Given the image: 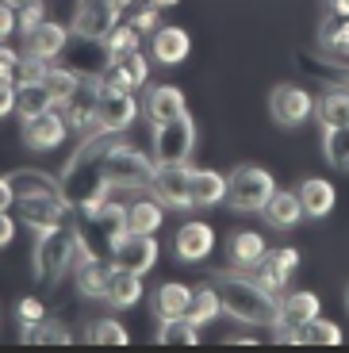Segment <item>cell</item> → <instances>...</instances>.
Masks as SVG:
<instances>
[{"label":"cell","mask_w":349,"mask_h":353,"mask_svg":"<svg viewBox=\"0 0 349 353\" xmlns=\"http://www.w3.org/2000/svg\"><path fill=\"white\" fill-rule=\"evenodd\" d=\"M123 134L115 131H92L77 142L73 158L66 161V173H61V192H66V203L73 208V215L97 208L100 200H108V176H104V161H108V150Z\"/></svg>","instance_id":"1"},{"label":"cell","mask_w":349,"mask_h":353,"mask_svg":"<svg viewBox=\"0 0 349 353\" xmlns=\"http://www.w3.org/2000/svg\"><path fill=\"white\" fill-rule=\"evenodd\" d=\"M215 288L223 296V315L250 323V327H277L280 323V296L265 288L257 276H246V269L219 273Z\"/></svg>","instance_id":"2"},{"label":"cell","mask_w":349,"mask_h":353,"mask_svg":"<svg viewBox=\"0 0 349 353\" xmlns=\"http://www.w3.org/2000/svg\"><path fill=\"white\" fill-rule=\"evenodd\" d=\"M77 234L88 246V254L112 257V250L127 234V208L115 200H100L97 208H88V212L77 215Z\"/></svg>","instance_id":"3"},{"label":"cell","mask_w":349,"mask_h":353,"mask_svg":"<svg viewBox=\"0 0 349 353\" xmlns=\"http://www.w3.org/2000/svg\"><path fill=\"white\" fill-rule=\"evenodd\" d=\"M73 250H77V223H61V227L39 230L35 254H31L35 281L39 284H58L61 273L73 265Z\"/></svg>","instance_id":"4"},{"label":"cell","mask_w":349,"mask_h":353,"mask_svg":"<svg viewBox=\"0 0 349 353\" xmlns=\"http://www.w3.org/2000/svg\"><path fill=\"white\" fill-rule=\"evenodd\" d=\"M154 173H157V161L146 158L139 146H127V142L119 139L112 150H108L104 176H108V188H112V192H150Z\"/></svg>","instance_id":"5"},{"label":"cell","mask_w":349,"mask_h":353,"mask_svg":"<svg viewBox=\"0 0 349 353\" xmlns=\"http://www.w3.org/2000/svg\"><path fill=\"white\" fill-rule=\"evenodd\" d=\"M200 142V127L188 112L169 119V123L154 127V161L157 165H188Z\"/></svg>","instance_id":"6"},{"label":"cell","mask_w":349,"mask_h":353,"mask_svg":"<svg viewBox=\"0 0 349 353\" xmlns=\"http://www.w3.org/2000/svg\"><path fill=\"white\" fill-rule=\"evenodd\" d=\"M272 192H277V176L265 165H238L227 176V203L235 212H265Z\"/></svg>","instance_id":"7"},{"label":"cell","mask_w":349,"mask_h":353,"mask_svg":"<svg viewBox=\"0 0 349 353\" xmlns=\"http://www.w3.org/2000/svg\"><path fill=\"white\" fill-rule=\"evenodd\" d=\"M139 119V97L131 88H104L100 85V104H97V127L100 131L127 134V127Z\"/></svg>","instance_id":"8"},{"label":"cell","mask_w":349,"mask_h":353,"mask_svg":"<svg viewBox=\"0 0 349 353\" xmlns=\"http://www.w3.org/2000/svg\"><path fill=\"white\" fill-rule=\"evenodd\" d=\"M115 23H123V16L108 4V0H77V12H73V39H88V43H104L108 31Z\"/></svg>","instance_id":"9"},{"label":"cell","mask_w":349,"mask_h":353,"mask_svg":"<svg viewBox=\"0 0 349 353\" xmlns=\"http://www.w3.org/2000/svg\"><path fill=\"white\" fill-rule=\"evenodd\" d=\"M97 104H100V81L88 77V73H81L77 92L70 97V104L61 108L66 123H70V131L77 134V139H85V134L97 131Z\"/></svg>","instance_id":"10"},{"label":"cell","mask_w":349,"mask_h":353,"mask_svg":"<svg viewBox=\"0 0 349 353\" xmlns=\"http://www.w3.org/2000/svg\"><path fill=\"white\" fill-rule=\"evenodd\" d=\"M269 112L280 127H303L307 119L315 115V97L299 85H277L269 92Z\"/></svg>","instance_id":"11"},{"label":"cell","mask_w":349,"mask_h":353,"mask_svg":"<svg viewBox=\"0 0 349 353\" xmlns=\"http://www.w3.org/2000/svg\"><path fill=\"white\" fill-rule=\"evenodd\" d=\"M73 215L66 196H16V219L35 230H50Z\"/></svg>","instance_id":"12"},{"label":"cell","mask_w":349,"mask_h":353,"mask_svg":"<svg viewBox=\"0 0 349 353\" xmlns=\"http://www.w3.org/2000/svg\"><path fill=\"white\" fill-rule=\"evenodd\" d=\"M70 134L73 131H70V123H66L61 108H50V112L35 115V119H23V146H27V150H35V154L58 150Z\"/></svg>","instance_id":"13"},{"label":"cell","mask_w":349,"mask_h":353,"mask_svg":"<svg viewBox=\"0 0 349 353\" xmlns=\"http://www.w3.org/2000/svg\"><path fill=\"white\" fill-rule=\"evenodd\" d=\"M150 192L166 203V208H177V212L196 208L192 203V165H157Z\"/></svg>","instance_id":"14"},{"label":"cell","mask_w":349,"mask_h":353,"mask_svg":"<svg viewBox=\"0 0 349 353\" xmlns=\"http://www.w3.org/2000/svg\"><path fill=\"white\" fill-rule=\"evenodd\" d=\"M97 81L104 88H131V92H139L142 85H150V58L142 50L119 54V58H112V62L97 73Z\"/></svg>","instance_id":"15"},{"label":"cell","mask_w":349,"mask_h":353,"mask_svg":"<svg viewBox=\"0 0 349 353\" xmlns=\"http://www.w3.org/2000/svg\"><path fill=\"white\" fill-rule=\"evenodd\" d=\"M70 43H73L70 27L46 19V23H39L35 31H27L23 35V54L27 58H39V62H58L61 54L70 50Z\"/></svg>","instance_id":"16"},{"label":"cell","mask_w":349,"mask_h":353,"mask_svg":"<svg viewBox=\"0 0 349 353\" xmlns=\"http://www.w3.org/2000/svg\"><path fill=\"white\" fill-rule=\"evenodd\" d=\"M112 265L146 276L157 265V239L154 234H134V230H127V234L119 239V246L112 250Z\"/></svg>","instance_id":"17"},{"label":"cell","mask_w":349,"mask_h":353,"mask_svg":"<svg viewBox=\"0 0 349 353\" xmlns=\"http://www.w3.org/2000/svg\"><path fill=\"white\" fill-rule=\"evenodd\" d=\"M299 269V250H292V246H280V250H269V254L257 261V281L265 284L269 292H284L288 288V281H292V273Z\"/></svg>","instance_id":"18"},{"label":"cell","mask_w":349,"mask_h":353,"mask_svg":"<svg viewBox=\"0 0 349 353\" xmlns=\"http://www.w3.org/2000/svg\"><path fill=\"white\" fill-rule=\"evenodd\" d=\"M188 112V100H184V92L177 85H154L146 88V97H142V115H146L154 127L169 123V119H177V115Z\"/></svg>","instance_id":"19"},{"label":"cell","mask_w":349,"mask_h":353,"mask_svg":"<svg viewBox=\"0 0 349 353\" xmlns=\"http://www.w3.org/2000/svg\"><path fill=\"white\" fill-rule=\"evenodd\" d=\"M150 54H154L157 65H181L188 62V54H192V35L184 31V27H157L154 35H150Z\"/></svg>","instance_id":"20"},{"label":"cell","mask_w":349,"mask_h":353,"mask_svg":"<svg viewBox=\"0 0 349 353\" xmlns=\"http://www.w3.org/2000/svg\"><path fill=\"white\" fill-rule=\"evenodd\" d=\"M77 269V292L85 300H108V281H112V257H81L73 261Z\"/></svg>","instance_id":"21"},{"label":"cell","mask_w":349,"mask_h":353,"mask_svg":"<svg viewBox=\"0 0 349 353\" xmlns=\"http://www.w3.org/2000/svg\"><path fill=\"white\" fill-rule=\"evenodd\" d=\"M173 250L181 261H203V257H211V250H215L211 223H184L173 239Z\"/></svg>","instance_id":"22"},{"label":"cell","mask_w":349,"mask_h":353,"mask_svg":"<svg viewBox=\"0 0 349 353\" xmlns=\"http://www.w3.org/2000/svg\"><path fill=\"white\" fill-rule=\"evenodd\" d=\"M265 223L277 230H292L303 223V203H299V192L296 188H277V192L269 196V203H265Z\"/></svg>","instance_id":"23"},{"label":"cell","mask_w":349,"mask_h":353,"mask_svg":"<svg viewBox=\"0 0 349 353\" xmlns=\"http://www.w3.org/2000/svg\"><path fill=\"white\" fill-rule=\"evenodd\" d=\"M192 292L196 288H188L184 281H166V284H157L150 307H154L157 319H184L188 307H192Z\"/></svg>","instance_id":"24"},{"label":"cell","mask_w":349,"mask_h":353,"mask_svg":"<svg viewBox=\"0 0 349 353\" xmlns=\"http://www.w3.org/2000/svg\"><path fill=\"white\" fill-rule=\"evenodd\" d=\"M296 192H299V203H303L307 219H326V215L334 212V203H338L334 185H330V181H323V176H307Z\"/></svg>","instance_id":"25"},{"label":"cell","mask_w":349,"mask_h":353,"mask_svg":"<svg viewBox=\"0 0 349 353\" xmlns=\"http://www.w3.org/2000/svg\"><path fill=\"white\" fill-rule=\"evenodd\" d=\"M166 223V203L157 196H139V200L127 203V230L134 234H157Z\"/></svg>","instance_id":"26"},{"label":"cell","mask_w":349,"mask_h":353,"mask_svg":"<svg viewBox=\"0 0 349 353\" xmlns=\"http://www.w3.org/2000/svg\"><path fill=\"white\" fill-rule=\"evenodd\" d=\"M265 254H269V246H265V239L257 230H235L227 239V257L235 269H257V261Z\"/></svg>","instance_id":"27"},{"label":"cell","mask_w":349,"mask_h":353,"mask_svg":"<svg viewBox=\"0 0 349 353\" xmlns=\"http://www.w3.org/2000/svg\"><path fill=\"white\" fill-rule=\"evenodd\" d=\"M142 292H146L142 273H131V269H119V265H115L112 281H108V303H112L115 311H127L142 300Z\"/></svg>","instance_id":"28"},{"label":"cell","mask_w":349,"mask_h":353,"mask_svg":"<svg viewBox=\"0 0 349 353\" xmlns=\"http://www.w3.org/2000/svg\"><path fill=\"white\" fill-rule=\"evenodd\" d=\"M315 315H323V300L315 292H288V296H280V323L284 327H303Z\"/></svg>","instance_id":"29"},{"label":"cell","mask_w":349,"mask_h":353,"mask_svg":"<svg viewBox=\"0 0 349 353\" xmlns=\"http://www.w3.org/2000/svg\"><path fill=\"white\" fill-rule=\"evenodd\" d=\"M50 108H58V104H54L50 88L43 81H19L16 85V115L19 119H35V115L50 112Z\"/></svg>","instance_id":"30"},{"label":"cell","mask_w":349,"mask_h":353,"mask_svg":"<svg viewBox=\"0 0 349 353\" xmlns=\"http://www.w3.org/2000/svg\"><path fill=\"white\" fill-rule=\"evenodd\" d=\"M192 203L196 208L227 203V176L215 169H192Z\"/></svg>","instance_id":"31"},{"label":"cell","mask_w":349,"mask_h":353,"mask_svg":"<svg viewBox=\"0 0 349 353\" xmlns=\"http://www.w3.org/2000/svg\"><path fill=\"white\" fill-rule=\"evenodd\" d=\"M19 342L23 345H70L73 330L66 327V323L46 315V319H39V323H31V327H19Z\"/></svg>","instance_id":"32"},{"label":"cell","mask_w":349,"mask_h":353,"mask_svg":"<svg viewBox=\"0 0 349 353\" xmlns=\"http://www.w3.org/2000/svg\"><path fill=\"white\" fill-rule=\"evenodd\" d=\"M315 119H319V127H341V123H349V88L334 85L330 92L315 97Z\"/></svg>","instance_id":"33"},{"label":"cell","mask_w":349,"mask_h":353,"mask_svg":"<svg viewBox=\"0 0 349 353\" xmlns=\"http://www.w3.org/2000/svg\"><path fill=\"white\" fill-rule=\"evenodd\" d=\"M8 181L16 188V196H66L61 192V176L54 181L43 169H16V173H8Z\"/></svg>","instance_id":"34"},{"label":"cell","mask_w":349,"mask_h":353,"mask_svg":"<svg viewBox=\"0 0 349 353\" xmlns=\"http://www.w3.org/2000/svg\"><path fill=\"white\" fill-rule=\"evenodd\" d=\"M43 85L50 88L54 104H58V108H66V104H70V97L77 92V85H81V73L73 70V65H61V62H54L50 70H46Z\"/></svg>","instance_id":"35"},{"label":"cell","mask_w":349,"mask_h":353,"mask_svg":"<svg viewBox=\"0 0 349 353\" xmlns=\"http://www.w3.org/2000/svg\"><path fill=\"white\" fill-rule=\"evenodd\" d=\"M154 338L161 345H196L200 342V327H196L192 319H157V330Z\"/></svg>","instance_id":"36"},{"label":"cell","mask_w":349,"mask_h":353,"mask_svg":"<svg viewBox=\"0 0 349 353\" xmlns=\"http://www.w3.org/2000/svg\"><path fill=\"white\" fill-rule=\"evenodd\" d=\"M319 43H323V50H330L349 62V16H330L326 12L323 27H319Z\"/></svg>","instance_id":"37"},{"label":"cell","mask_w":349,"mask_h":353,"mask_svg":"<svg viewBox=\"0 0 349 353\" xmlns=\"http://www.w3.org/2000/svg\"><path fill=\"white\" fill-rule=\"evenodd\" d=\"M85 342H92V345H127L131 342V334H127V327H123L119 319H92L88 323V330H85Z\"/></svg>","instance_id":"38"},{"label":"cell","mask_w":349,"mask_h":353,"mask_svg":"<svg viewBox=\"0 0 349 353\" xmlns=\"http://www.w3.org/2000/svg\"><path fill=\"white\" fill-rule=\"evenodd\" d=\"M323 154L334 169H349V123L323 127Z\"/></svg>","instance_id":"39"},{"label":"cell","mask_w":349,"mask_h":353,"mask_svg":"<svg viewBox=\"0 0 349 353\" xmlns=\"http://www.w3.org/2000/svg\"><path fill=\"white\" fill-rule=\"evenodd\" d=\"M219 315H223V296H219V288H196L188 319H192L196 327H203V323H211V319H219Z\"/></svg>","instance_id":"40"},{"label":"cell","mask_w":349,"mask_h":353,"mask_svg":"<svg viewBox=\"0 0 349 353\" xmlns=\"http://www.w3.org/2000/svg\"><path fill=\"white\" fill-rule=\"evenodd\" d=\"M299 342L303 345H338L341 342V327L330 323V319H323V315H315L311 323L299 327Z\"/></svg>","instance_id":"41"},{"label":"cell","mask_w":349,"mask_h":353,"mask_svg":"<svg viewBox=\"0 0 349 353\" xmlns=\"http://www.w3.org/2000/svg\"><path fill=\"white\" fill-rule=\"evenodd\" d=\"M139 43H142V35L134 31L127 19L123 23H115L112 31H108V39H104V50H108V62L112 58H119V54H131V50H139Z\"/></svg>","instance_id":"42"},{"label":"cell","mask_w":349,"mask_h":353,"mask_svg":"<svg viewBox=\"0 0 349 353\" xmlns=\"http://www.w3.org/2000/svg\"><path fill=\"white\" fill-rule=\"evenodd\" d=\"M46 0H23L16 8V31L19 35H27V31H35L39 23H46Z\"/></svg>","instance_id":"43"},{"label":"cell","mask_w":349,"mask_h":353,"mask_svg":"<svg viewBox=\"0 0 349 353\" xmlns=\"http://www.w3.org/2000/svg\"><path fill=\"white\" fill-rule=\"evenodd\" d=\"M127 23H131L142 39H150L157 27H161V8H154V4H146V0H142L139 8H131V19H127Z\"/></svg>","instance_id":"44"},{"label":"cell","mask_w":349,"mask_h":353,"mask_svg":"<svg viewBox=\"0 0 349 353\" xmlns=\"http://www.w3.org/2000/svg\"><path fill=\"white\" fill-rule=\"evenodd\" d=\"M39 319H46V303L39 300V296H23V300L16 303V323L19 327H31Z\"/></svg>","instance_id":"45"},{"label":"cell","mask_w":349,"mask_h":353,"mask_svg":"<svg viewBox=\"0 0 349 353\" xmlns=\"http://www.w3.org/2000/svg\"><path fill=\"white\" fill-rule=\"evenodd\" d=\"M16 112V77H0V119Z\"/></svg>","instance_id":"46"},{"label":"cell","mask_w":349,"mask_h":353,"mask_svg":"<svg viewBox=\"0 0 349 353\" xmlns=\"http://www.w3.org/2000/svg\"><path fill=\"white\" fill-rule=\"evenodd\" d=\"M19 62H23V54H16L8 43H0V77H16Z\"/></svg>","instance_id":"47"},{"label":"cell","mask_w":349,"mask_h":353,"mask_svg":"<svg viewBox=\"0 0 349 353\" xmlns=\"http://www.w3.org/2000/svg\"><path fill=\"white\" fill-rule=\"evenodd\" d=\"M12 31H16V4L12 0H0V43L12 39Z\"/></svg>","instance_id":"48"},{"label":"cell","mask_w":349,"mask_h":353,"mask_svg":"<svg viewBox=\"0 0 349 353\" xmlns=\"http://www.w3.org/2000/svg\"><path fill=\"white\" fill-rule=\"evenodd\" d=\"M16 239V215L12 212H0V250Z\"/></svg>","instance_id":"49"},{"label":"cell","mask_w":349,"mask_h":353,"mask_svg":"<svg viewBox=\"0 0 349 353\" xmlns=\"http://www.w3.org/2000/svg\"><path fill=\"white\" fill-rule=\"evenodd\" d=\"M12 208H16V188L8 176H0V212H12Z\"/></svg>","instance_id":"50"},{"label":"cell","mask_w":349,"mask_h":353,"mask_svg":"<svg viewBox=\"0 0 349 353\" xmlns=\"http://www.w3.org/2000/svg\"><path fill=\"white\" fill-rule=\"evenodd\" d=\"M330 16H349V0H330Z\"/></svg>","instance_id":"51"},{"label":"cell","mask_w":349,"mask_h":353,"mask_svg":"<svg viewBox=\"0 0 349 353\" xmlns=\"http://www.w3.org/2000/svg\"><path fill=\"white\" fill-rule=\"evenodd\" d=\"M146 4H154V8H161V12H166V8H177L181 0H146Z\"/></svg>","instance_id":"52"},{"label":"cell","mask_w":349,"mask_h":353,"mask_svg":"<svg viewBox=\"0 0 349 353\" xmlns=\"http://www.w3.org/2000/svg\"><path fill=\"white\" fill-rule=\"evenodd\" d=\"M346 307H349V288H346Z\"/></svg>","instance_id":"53"}]
</instances>
